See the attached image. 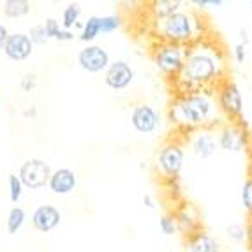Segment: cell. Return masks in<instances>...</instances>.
<instances>
[{"mask_svg": "<svg viewBox=\"0 0 252 252\" xmlns=\"http://www.w3.org/2000/svg\"><path fill=\"white\" fill-rule=\"evenodd\" d=\"M44 30H46V35L48 39L50 37H55L57 41H71L74 35H72V32H69V30H60L59 23L53 20V18H50V20L46 21V25H44Z\"/></svg>", "mask_w": 252, "mask_h": 252, "instance_id": "d6986e66", "label": "cell"}, {"mask_svg": "<svg viewBox=\"0 0 252 252\" xmlns=\"http://www.w3.org/2000/svg\"><path fill=\"white\" fill-rule=\"evenodd\" d=\"M159 227H160V231L164 233V235H175V233L178 231V226H177V220H175V215H162V217L159 219Z\"/></svg>", "mask_w": 252, "mask_h": 252, "instance_id": "cb8c5ba5", "label": "cell"}, {"mask_svg": "<svg viewBox=\"0 0 252 252\" xmlns=\"http://www.w3.org/2000/svg\"><path fill=\"white\" fill-rule=\"evenodd\" d=\"M134 80V71L129 63L124 60H117V62H109L108 69H106L104 81L109 89L113 90H124L127 89Z\"/></svg>", "mask_w": 252, "mask_h": 252, "instance_id": "9c48e42d", "label": "cell"}, {"mask_svg": "<svg viewBox=\"0 0 252 252\" xmlns=\"http://www.w3.org/2000/svg\"><path fill=\"white\" fill-rule=\"evenodd\" d=\"M182 5L184 2L180 0H159V2H154V13H156L157 20H162V18H168L180 11Z\"/></svg>", "mask_w": 252, "mask_h": 252, "instance_id": "e0dca14e", "label": "cell"}, {"mask_svg": "<svg viewBox=\"0 0 252 252\" xmlns=\"http://www.w3.org/2000/svg\"><path fill=\"white\" fill-rule=\"evenodd\" d=\"M219 115L214 92L182 94L169 108V120L185 129H212Z\"/></svg>", "mask_w": 252, "mask_h": 252, "instance_id": "7a4b0ae2", "label": "cell"}, {"mask_svg": "<svg viewBox=\"0 0 252 252\" xmlns=\"http://www.w3.org/2000/svg\"><path fill=\"white\" fill-rule=\"evenodd\" d=\"M51 177V168L46 160L32 159L23 162L20 168V182L27 185L29 189H39L42 185H46Z\"/></svg>", "mask_w": 252, "mask_h": 252, "instance_id": "8992f818", "label": "cell"}, {"mask_svg": "<svg viewBox=\"0 0 252 252\" xmlns=\"http://www.w3.org/2000/svg\"><path fill=\"white\" fill-rule=\"evenodd\" d=\"M192 4H194V5H198V7H206V5L217 7V5H222L224 2H222V0H194Z\"/></svg>", "mask_w": 252, "mask_h": 252, "instance_id": "f546056e", "label": "cell"}, {"mask_svg": "<svg viewBox=\"0 0 252 252\" xmlns=\"http://www.w3.org/2000/svg\"><path fill=\"white\" fill-rule=\"evenodd\" d=\"M32 224L35 229L42 233H48L60 224V212L51 205H41L32 214Z\"/></svg>", "mask_w": 252, "mask_h": 252, "instance_id": "4fadbf2b", "label": "cell"}, {"mask_svg": "<svg viewBox=\"0 0 252 252\" xmlns=\"http://www.w3.org/2000/svg\"><path fill=\"white\" fill-rule=\"evenodd\" d=\"M184 148L180 143H168L160 148L157 156V164H159L160 173L168 178H177L184 168Z\"/></svg>", "mask_w": 252, "mask_h": 252, "instance_id": "52a82bcc", "label": "cell"}, {"mask_svg": "<svg viewBox=\"0 0 252 252\" xmlns=\"http://www.w3.org/2000/svg\"><path fill=\"white\" fill-rule=\"evenodd\" d=\"M80 65L89 72H101L108 69L109 65V55L101 46H87L78 55Z\"/></svg>", "mask_w": 252, "mask_h": 252, "instance_id": "8fae6325", "label": "cell"}, {"mask_svg": "<svg viewBox=\"0 0 252 252\" xmlns=\"http://www.w3.org/2000/svg\"><path fill=\"white\" fill-rule=\"evenodd\" d=\"M233 55H235V60L238 63H244L245 60V44L244 42H240V44H236L235 50H233Z\"/></svg>", "mask_w": 252, "mask_h": 252, "instance_id": "f1b7e54d", "label": "cell"}, {"mask_svg": "<svg viewBox=\"0 0 252 252\" xmlns=\"http://www.w3.org/2000/svg\"><path fill=\"white\" fill-rule=\"evenodd\" d=\"M226 71V59L217 44L198 41L187 46V55L180 74L177 76L182 85V94L214 92L222 81Z\"/></svg>", "mask_w": 252, "mask_h": 252, "instance_id": "6da1fadb", "label": "cell"}, {"mask_svg": "<svg viewBox=\"0 0 252 252\" xmlns=\"http://www.w3.org/2000/svg\"><path fill=\"white\" fill-rule=\"evenodd\" d=\"M185 55H187V46L180 44H171V42H164L156 50L154 60H156L157 69L169 76H178L184 67Z\"/></svg>", "mask_w": 252, "mask_h": 252, "instance_id": "5b68a950", "label": "cell"}, {"mask_svg": "<svg viewBox=\"0 0 252 252\" xmlns=\"http://www.w3.org/2000/svg\"><path fill=\"white\" fill-rule=\"evenodd\" d=\"M168 252H175V251H168Z\"/></svg>", "mask_w": 252, "mask_h": 252, "instance_id": "e575fe53", "label": "cell"}, {"mask_svg": "<svg viewBox=\"0 0 252 252\" xmlns=\"http://www.w3.org/2000/svg\"><path fill=\"white\" fill-rule=\"evenodd\" d=\"M217 143L224 152H242L247 147V132L238 122L224 124L219 130Z\"/></svg>", "mask_w": 252, "mask_h": 252, "instance_id": "ba28073f", "label": "cell"}, {"mask_svg": "<svg viewBox=\"0 0 252 252\" xmlns=\"http://www.w3.org/2000/svg\"><path fill=\"white\" fill-rule=\"evenodd\" d=\"M29 11H30V2H27V0H5L4 2V14L7 18L25 16Z\"/></svg>", "mask_w": 252, "mask_h": 252, "instance_id": "ac0fdd59", "label": "cell"}, {"mask_svg": "<svg viewBox=\"0 0 252 252\" xmlns=\"http://www.w3.org/2000/svg\"><path fill=\"white\" fill-rule=\"evenodd\" d=\"M76 184V175L67 168H62V169H57V171L51 173L50 177V189L53 190L55 194H69L71 190H74Z\"/></svg>", "mask_w": 252, "mask_h": 252, "instance_id": "2e32d148", "label": "cell"}, {"mask_svg": "<svg viewBox=\"0 0 252 252\" xmlns=\"http://www.w3.org/2000/svg\"><path fill=\"white\" fill-rule=\"evenodd\" d=\"M215 92V102L220 115L227 117L231 122H236L244 115V97L236 87V83L229 80H222L217 85Z\"/></svg>", "mask_w": 252, "mask_h": 252, "instance_id": "277c9868", "label": "cell"}, {"mask_svg": "<svg viewBox=\"0 0 252 252\" xmlns=\"http://www.w3.org/2000/svg\"><path fill=\"white\" fill-rule=\"evenodd\" d=\"M7 37H9L7 29H5V25L0 23V50H4V44H5V41H7Z\"/></svg>", "mask_w": 252, "mask_h": 252, "instance_id": "4dcf8cb0", "label": "cell"}, {"mask_svg": "<svg viewBox=\"0 0 252 252\" xmlns=\"http://www.w3.org/2000/svg\"><path fill=\"white\" fill-rule=\"evenodd\" d=\"M9 189H11V201L16 203L21 198V190H23V184L16 175H9Z\"/></svg>", "mask_w": 252, "mask_h": 252, "instance_id": "4316f807", "label": "cell"}, {"mask_svg": "<svg viewBox=\"0 0 252 252\" xmlns=\"http://www.w3.org/2000/svg\"><path fill=\"white\" fill-rule=\"evenodd\" d=\"M143 201H145V205H147L148 208H156V205H154V201H152V198H150V196H145V198H143Z\"/></svg>", "mask_w": 252, "mask_h": 252, "instance_id": "d6a6232c", "label": "cell"}, {"mask_svg": "<svg viewBox=\"0 0 252 252\" xmlns=\"http://www.w3.org/2000/svg\"><path fill=\"white\" fill-rule=\"evenodd\" d=\"M4 51L11 60H25L32 53V42L25 34H11L4 44Z\"/></svg>", "mask_w": 252, "mask_h": 252, "instance_id": "5bb4252c", "label": "cell"}, {"mask_svg": "<svg viewBox=\"0 0 252 252\" xmlns=\"http://www.w3.org/2000/svg\"><path fill=\"white\" fill-rule=\"evenodd\" d=\"M190 150L199 159H210L219 150L217 136L210 129H199L198 132H194L192 139H190Z\"/></svg>", "mask_w": 252, "mask_h": 252, "instance_id": "7c38bea8", "label": "cell"}, {"mask_svg": "<svg viewBox=\"0 0 252 252\" xmlns=\"http://www.w3.org/2000/svg\"><path fill=\"white\" fill-rule=\"evenodd\" d=\"M80 14H81L80 4H69L67 7L63 9V27H65V29H71L76 23V20L80 18Z\"/></svg>", "mask_w": 252, "mask_h": 252, "instance_id": "7402d4cb", "label": "cell"}, {"mask_svg": "<svg viewBox=\"0 0 252 252\" xmlns=\"http://www.w3.org/2000/svg\"><path fill=\"white\" fill-rule=\"evenodd\" d=\"M99 34H101V30H99V16H90L87 20V23H85L83 32H81V41H94Z\"/></svg>", "mask_w": 252, "mask_h": 252, "instance_id": "44dd1931", "label": "cell"}, {"mask_svg": "<svg viewBox=\"0 0 252 252\" xmlns=\"http://www.w3.org/2000/svg\"><path fill=\"white\" fill-rule=\"evenodd\" d=\"M29 39H30V42H32V44H44V42L48 41V35H46V30H44V27H42V25L34 27V29L30 30Z\"/></svg>", "mask_w": 252, "mask_h": 252, "instance_id": "83f0119b", "label": "cell"}, {"mask_svg": "<svg viewBox=\"0 0 252 252\" xmlns=\"http://www.w3.org/2000/svg\"><path fill=\"white\" fill-rule=\"evenodd\" d=\"M23 222H25V210L20 208V206H14L13 210L9 212L7 231L11 233V235H14V233H18V229L23 226Z\"/></svg>", "mask_w": 252, "mask_h": 252, "instance_id": "ffe728a7", "label": "cell"}, {"mask_svg": "<svg viewBox=\"0 0 252 252\" xmlns=\"http://www.w3.org/2000/svg\"><path fill=\"white\" fill-rule=\"evenodd\" d=\"M251 7H252V0H251Z\"/></svg>", "mask_w": 252, "mask_h": 252, "instance_id": "836d02e7", "label": "cell"}, {"mask_svg": "<svg viewBox=\"0 0 252 252\" xmlns=\"http://www.w3.org/2000/svg\"><path fill=\"white\" fill-rule=\"evenodd\" d=\"M159 34L164 42L180 44V46H190L194 42L201 41L203 20L194 14L192 11H177L175 14L162 20H157Z\"/></svg>", "mask_w": 252, "mask_h": 252, "instance_id": "3957f363", "label": "cell"}, {"mask_svg": "<svg viewBox=\"0 0 252 252\" xmlns=\"http://www.w3.org/2000/svg\"><path fill=\"white\" fill-rule=\"evenodd\" d=\"M122 21L118 16H102L99 18V30L102 34H109V32H115L117 29H120Z\"/></svg>", "mask_w": 252, "mask_h": 252, "instance_id": "603a6c76", "label": "cell"}, {"mask_svg": "<svg viewBox=\"0 0 252 252\" xmlns=\"http://www.w3.org/2000/svg\"><path fill=\"white\" fill-rule=\"evenodd\" d=\"M242 205H244V208L249 212V214H252V178H247V180L244 182V185H242Z\"/></svg>", "mask_w": 252, "mask_h": 252, "instance_id": "d4e9b609", "label": "cell"}, {"mask_svg": "<svg viewBox=\"0 0 252 252\" xmlns=\"http://www.w3.org/2000/svg\"><path fill=\"white\" fill-rule=\"evenodd\" d=\"M227 236L229 240H233L235 244H242L245 238H247V229H245L242 224H231L227 227Z\"/></svg>", "mask_w": 252, "mask_h": 252, "instance_id": "484cf974", "label": "cell"}, {"mask_svg": "<svg viewBox=\"0 0 252 252\" xmlns=\"http://www.w3.org/2000/svg\"><path fill=\"white\" fill-rule=\"evenodd\" d=\"M34 78H35L34 74H27V76H25V81L21 83V87H23L25 90H30L32 87H34V81H35Z\"/></svg>", "mask_w": 252, "mask_h": 252, "instance_id": "1f68e13d", "label": "cell"}, {"mask_svg": "<svg viewBox=\"0 0 252 252\" xmlns=\"http://www.w3.org/2000/svg\"><path fill=\"white\" fill-rule=\"evenodd\" d=\"M187 252H222V247L219 244V240L212 236L210 233L199 231L194 235L187 236V244H185Z\"/></svg>", "mask_w": 252, "mask_h": 252, "instance_id": "9a60e30c", "label": "cell"}, {"mask_svg": "<svg viewBox=\"0 0 252 252\" xmlns=\"http://www.w3.org/2000/svg\"><path fill=\"white\" fill-rule=\"evenodd\" d=\"M130 124L139 134H150L159 127L160 117L150 104H139L130 113Z\"/></svg>", "mask_w": 252, "mask_h": 252, "instance_id": "30bf717a", "label": "cell"}]
</instances>
